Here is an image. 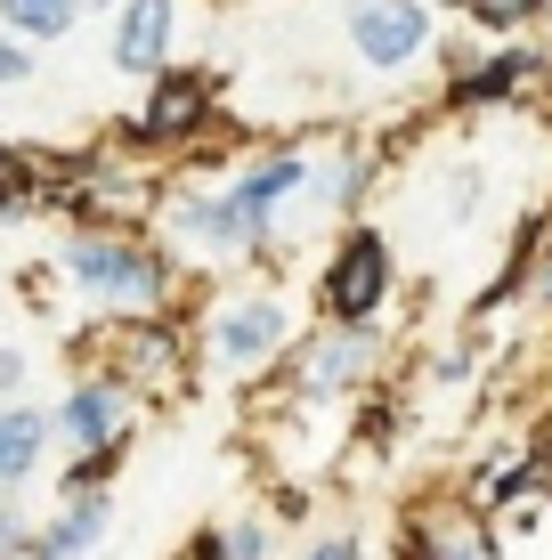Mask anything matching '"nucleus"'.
I'll list each match as a JSON object with an SVG mask.
<instances>
[{"label":"nucleus","instance_id":"1","mask_svg":"<svg viewBox=\"0 0 552 560\" xmlns=\"http://www.w3.org/2000/svg\"><path fill=\"white\" fill-rule=\"evenodd\" d=\"M49 284H66L98 325L130 317H179L187 277L155 228H57L49 236Z\"/></svg>","mask_w":552,"mask_h":560},{"label":"nucleus","instance_id":"2","mask_svg":"<svg viewBox=\"0 0 552 560\" xmlns=\"http://www.w3.org/2000/svg\"><path fill=\"white\" fill-rule=\"evenodd\" d=\"M301 325H309V308L301 293H284L277 277H227L212 284V301L196 308V325H187V341H196V365H212L220 382H269L284 358H293Z\"/></svg>","mask_w":552,"mask_h":560},{"label":"nucleus","instance_id":"3","mask_svg":"<svg viewBox=\"0 0 552 560\" xmlns=\"http://www.w3.org/2000/svg\"><path fill=\"white\" fill-rule=\"evenodd\" d=\"M398 277H407V268H398L390 228L366 211V220L326 228V244H317V260H309L301 308H309V325H390Z\"/></svg>","mask_w":552,"mask_h":560},{"label":"nucleus","instance_id":"4","mask_svg":"<svg viewBox=\"0 0 552 560\" xmlns=\"http://www.w3.org/2000/svg\"><path fill=\"white\" fill-rule=\"evenodd\" d=\"M146 228L171 244V260H179L187 277H220V268H252V277H269V268H277V244L236 211L227 179H163V203H155Z\"/></svg>","mask_w":552,"mask_h":560},{"label":"nucleus","instance_id":"5","mask_svg":"<svg viewBox=\"0 0 552 560\" xmlns=\"http://www.w3.org/2000/svg\"><path fill=\"white\" fill-rule=\"evenodd\" d=\"M227 122L220 106V73L212 66H187V57H171L163 73H146L139 82V106L114 122V147L130 154V163H187L212 130Z\"/></svg>","mask_w":552,"mask_h":560},{"label":"nucleus","instance_id":"6","mask_svg":"<svg viewBox=\"0 0 552 560\" xmlns=\"http://www.w3.org/2000/svg\"><path fill=\"white\" fill-rule=\"evenodd\" d=\"M390 341H398L390 325H301V341L277 365V382L301 407H357V398L383 390Z\"/></svg>","mask_w":552,"mask_h":560},{"label":"nucleus","instance_id":"7","mask_svg":"<svg viewBox=\"0 0 552 560\" xmlns=\"http://www.w3.org/2000/svg\"><path fill=\"white\" fill-rule=\"evenodd\" d=\"M528 106H552V57L537 33L480 42V57L439 82V114H528Z\"/></svg>","mask_w":552,"mask_h":560},{"label":"nucleus","instance_id":"8","mask_svg":"<svg viewBox=\"0 0 552 560\" xmlns=\"http://www.w3.org/2000/svg\"><path fill=\"white\" fill-rule=\"evenodd\" d=\"M49 431H57V455L139 447V431H146V398L130 390L122 374H106V365H82V374L66 382V398L49 407Z\"/></svg>","mask_w":552,"mask_h":560},{"label":"nucleus","instance_id":"9","mask_svg":"<svg viewBox=\"0 0 552 560\" xmlns=\"http://www.w3.org/2000/svg\"><path fill=\"white\" fill-rule=\"evenodd\" d=\"M341 42H350V57L374 82H407V73H423L431 49H439V16H431L423 0H350V9H341Z\"/></svg>","mask_w":552,"mask_h":560},{"label":"nucleus","instance_id":"10","mask_svg":"<svg viewBox=\"0 0 552 560\" xmlns=\"http://www.w3.org/2000/svg\"><path fill=\"white\" fill-rule=\"evenodd\" d=\"M220 179H227V196H236L244 220H252L269 244H284V220H293L301 196H309V139H252Z\"/></svg>","mask_w":552,"mask_h":560},{"label":"nucleus","instance_id":"11","mask_svg":"<svg viewBox=\"0 0 552 560\" xmlns=\"http://www.w3.org/2000/svg\"><path fill=\"white\" fill-rule=\"evenodd\" d=\"M98 341H106V358H90V365L122 374L139 398H179V390H187V374H196V341H187V325H179V317L98 325Z\"/></svg>","mask_w":552,"mask_h":560},{"label":"nucleus","instance_id":"12","mask_svg":"<svg viewBox=\"0 0 552 560\" xmlns=\"http://www.w3.org/2000/svg\"><path fill=\"white\" fill-rule=\"evenodd\" d=\"M383 147H366L357 130H333V139H309V196H301V211L309 220H326V228H341V220H366L374 211V196H383Z\"/></svg>","mask_w":552,"mask_h":560},{"label":"nucleus","instance_id":"13","mask_svg":"<svg viewBox=\"0 0 552 560\" xmlns=\"http://www.w3.org/2000/svg\"><path fill=\"white\" fill-rule=\"evenodd\" d=\"M390 560H504V536L471 504H407L398 536H390Z\"/></svg>","mask_w":552,"mask_h":560},{"label":"nucleus","instance_id":"14","mask_svg":"<svg viewBox=\"0 0 552 560\" xmlns=\"http://www.w3.org/2000/svg\"><path fill=\"white\" fill-rule=\"evenodd\" d=\"M179 57V0H122L106 16V66L122 82H146Z\"/></svg>","mask_w":552,"mask_h":560},{"label":"nucleus","instance_id":"15","mask_svg":"<svg viewBox=\"0 0 552 560\" xmlns=\"http://www.w3.org/2000/svg\"><path fill=\"white\" fill-rule=\"evenodd\" d=\"M114 520H122V495H57V504L33 520V545L25 560H98L106 552V536H114Z\"/></svg>","mask_w":552,"mask_h":560},{"label":"nucleus","instance_id":"16","mask_svg":"<svg viewBox=\"0 0 552 560\" xmlns=\"http://www.w3.org/2000/svg\"><path fill=\"white\" fill-rule=\"evenodd\" d=\"M49 455H57L49 407H33V398H0V495H25L33 479L49 471Z\"/></svg>","mask_w":552,"mask_h":560},{"label":"nucleus","instance_id":"17","mask_svg":"<svg viewBox=\"0 0 552 560\" xmlns=\"http://www.w3.org/2000/svg\"><path fill=\"white\" fill-rule=\"evenodd\" d=\"M179 560H277V520L269 512H220L187 528Z\"/></svg>","mask_w":552,"mask_h":560},{"label":"nucleus","instance_id":"18","mask_svg":"<svg viewBox=\"0 0 552 560\" xmlns=\"http://www.w3.org/2000/svg\"><path fill=\"white\" fill-rule=\"evenodd\" d=\"M42 203H49V154L0 139V228L42 220Z\"/></svg>","mask_w":552,"mask_h":560},{"label":"nucleus","instance_id":"19","mask_svg":"<svg viewBox=\"0 0 552 560\" xmlns=\"http://www.w3.org/2000/svg\"><path fill=\"white\" fill-rule=\"evenodd\" d=\"M73 25H82V0H0V33H16L33 49L73 42Z\"/></svg>","mask_w":552,"mask_h":560},{"label":"nucleus","instance_id":"20","mask_svg":"<svg viewBox=\"0 0 552 560\" xmlns=\"http://www.w3.org/2000/svg\"><path fill=\"white\" fill-rule=\"evenodd\" d=\"M544 9H552V0H463L455 25L480 33V42H528V33L544 25Z\"/></svg>","mask_w":552,"mask_h":560},{"label":"nucleus","instance_id":"21","mask_svg":"<svg viewBox=\"0 0 552 560\" xmlns=\"http://www.w3.org/2000/svg\"><path fill=\"white\" fill-rule=\"evenodd\" d=\"M130 455H139V447H98V455H66V463H57V495H106L114 479L130 471Z\"/></svg>","mask_w":552,"mask_h":560},{"label":"nucleus","instance_id":"22","mask_svg":"<svg viewBox=\"0 0 552 560\" xmlns=\"http://www.w3.org/2000/svg\"><path fill=\"white\" fill-rule=\"evenodd\" d=\"M293 560H374V545H366V528H350V520H341V528H317Z\"/></svg>","mask_w":552,"mask_h":560},{"label":"nucleus","instance_id":"23","mask_svg":"<svg viewBox=\"0 0 552 560\" xmlns=\"http://www.w3.org/2000/svg\"><path fill=\"white\" fill-rule=\"evenodd\" d=\"M33 512L25 495H0V560H25V545H33Z\"/></svg>","mask_w":552,"mask_h":560},{"label":"nucleus","instance_id":"24","mask_svg":"<svg viewBox=\"0 0 552 560\" xmlns=\"http://www.w3.org/2000/svg\"><path fill=\"white\" fill-rule=\"evenodd\" d=\"M33 73H42V49L16 42V33H0V90H25Z\"/></svg>","mask_w":552,"mask_h":560},{"label":"nucleus","instance_id":"25","mask_svg":"<svg viewBox=\"0 0 552 560\" xmlns=\"http://www.w3.org/2000/svg\"><path fill=\"white\" fill-rule=\"evenodd\" d=\"M520 301L537 308V317L552 325V244H537V253H528V277H520Z\"/></svg>","mask_w":552,"mask_h":560},{"label":"nucleus","instance_id":"26","mask_svg":"<svg viewBox=\"0 0 552 560\" xmlns=\"http://www.w3.org/2000/svg\"><path fill=\"white\" fill-rule=\"evenodd\" d=\"M25 382H33V358L16 341H0V398H25Z\"/></svg>","mask_w":552,"mask_h":560},{"label":"nucleus","instance_id":"27","mask_svg":"<svg viewBox=\"0 0 552 560\" xmlns=\"http://www.w3.org/2000/svg\"><path fill=\"white\" fill-rule=\"evenodd\" d=\"M309 512H317V504H309V488H301V479H293V488H277V528H301Z\"/></svg>","mask_w":552,"mask_h":560},{"label":"nucleus","instance_id":"28","mask_svg":"<svg viewBox=\"0 0 552 560\" xmlns=\"http://www.w3.org/2000/svg\"><path fill=\"white\" fill-rule=\"evenodd\" d=\"M528 228H537V244H552V203H537V211H528Z\"/></svg>","mask_w":552,"mask_h":560},{"label":"nucleus","instance_id":"29","mask_svg":"<svg viewBox=\"0 0 552 560\" xmlns=\"http://www.w3.org/2000/svg\"><path fill=\"white\" fill-rule=\"evenodd\" d=\"M423 9H431V16H463V0H423Z\"/></svg>","mask_w":552,"mask_h":560},{"label":"nucleus","instance_id":"30","mask_svg":"<svg viewBox=\"0 0 552 560\" xmlns=\"http://www.w3.org/2000/svg\"><path fill=\"white\" fill-rule=\"evenodd\" d=\"M114 9H122V0H82V16H114Z\"/></svg>","mask_w":552,"mask_h":560},{"label":"nucleus","instance_id":"31","mask_svg":"<svg viewBox=\"0 0 552 560\" xmlns=\"http://www.w3.org/2000/svg\"><path fill=\"white\" fill-rule=\"evenodd\" d=\"M537 42H544V57H552V9H544V25H537Z\"/></svg>","mask_w":552,"mask_h":560}]
</instances>
